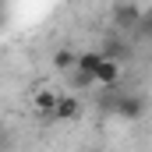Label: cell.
<instances>
[{
  "mask_svg": "<svg viewBox=\"0 0 152 152\" xmlns=\"http://www.w3.org/2000/svg\"><path fill=\"white\" fill-rule=\"evenodd\" d=\"M113 113L120 120H138V117L145 113V99L142 96H117L113 99Z\"/></svg>",
  "mask_w": 152,
  "mask_h": 152,
  "instance_id": "cell-1",
  "label": "cell"
},
{
  "mask_svg": "<svg viewBox=\"0 0 152 152\" xmlns=\"http://www.w3.org/2000/svg\"><path fill=\"white\" fill-rule=\"evenodd\" d=\"M138 21H142V7H134V4H117L113 7L117 28H138Z\"/></svg>",
  "mask_w": 152,
  "mask_h": 152,
  "instance_id": "cell-2",
  "label": "cell"
},
{
  "mask_svg": "<svg viewBox=\"0 0 152 152\" xmlns=\"http://www.w3.org/2000/svg\"><path fill=\"white\" fill-rule=\"evenodd\" d=\"M117 81H120V64H117V60H110V57H103V60H99V67H96V85L113 88Z\"/></svg>",
  "mask_w": 152,
  "mask_h": 152,
  "instance_id": "cell-3",
  "label": "cell"
},
{
  "mask_svg": "<svg viewBox=\"0 0 152 152\" xmlns=\"http://www.w3.org/2000/svg\"><path fill=\"white\" fill-rule=\"evenodd\" d=\"M53 117H57V120H78V117H81V103H78L75 96H60Z\"/></svg>",
  "mask_w": 152,
  "mask_h": 152,
  "instance_id": "cell-4",
  "label": "cell"
},
{
  "mask_svg": "<svg viewBox=\"0 0 152 152\" xmlns=\"http://www.w3.org/2000/svg\"><path fill=\"white\" fill-rule=\"evenodd\" d=\"M57 99H60L57 92H50V88H39V92H36V99H32V103H36V110H39V113L53 117V110H57Z\"/></svg>",
  "mask_w": 152,
  "mask_h": 152,
  "instance_id": "cell-5",
  "label": "cell"
},
{
  "mask_svg": "<svg viewBox=\"0 0 152 152\" xmlns=\"http://www.w3.org/2000/svg\"><path fill=\"white\" fill-rule=\"evenodd\" d=\"M75 60H78V53H75V50H57V53H53V67H57V71H67V67H75Z\"/></svg>",
  "mask_w": 152,
  "mask_h": 152,
  "instance_id": "cell-6",
  "label": "cell"
},
{
  "mask_svg": "<svg viewBox=\"0 0 152 152\" xmlns=\"http://www.w3.org/2000/svg\"><path fill=\"white\" fill-rule=\"evenodd\" d=\"M138 32L152 36V7H142V21H138Z\"/></svg>",
  "mask_w": 152,
  "mask_h": 152,
  "instance_id": "cell-7",
  "label": "cell"
},
{
  "mask_svg": "<svg viewBox=\"0 0 152 152\" xmlns=\"http://www.w3.org/2000/svg\"><path fill=\"white\" fill-rule=\"evenodd\" d=\"M7 149V131H4V127H0V152Z\"/></svg>",
  "mask_w": 152,
  "mask_h": 152,
  "instance_id": "cell-8",
  "label": "cell"
}]
</instances>
